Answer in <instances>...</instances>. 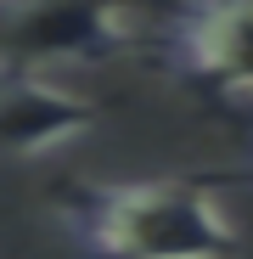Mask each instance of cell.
Here are the masks:
<instances>
[{
  "label": "cell",
  "instance_id": "6da1fadb",
  "mask_svg": "<svg viewBox=\"0 0 253 259\" xmlns=\"http://www.w3.org/2000/svg\"><path fill=\"white\" fill-rule=\"evenodd\" d=\"M57 214L90 259H242L231 214L197 181L68 186Z\"/></svg>",
  "mask_w": 253,
  "mask_h": 259
},
{
  "label": "cell",
  "instance_id": "7a4b0ae2",
  "mask_svg": "<svg viewBox=\"0 0 253 259\" xmlns=\"http://www.w3.org/2000/svg\"><path fill=\"white\" fill-rule=\"evenodd\" d=\"M135 0H0V73L107 62L135 39Z\"/></svg>",
  "mask_w": 253,
  "mask_h": 259
},
{
  "label": "cell",
  "instance_id": "3957f363",
  "mask_svg": "<svg viewBox=\"0 0 253 259\" xmlns=\"http://www.w3.org/2000/svg\"><path fill=\"white\" fill-rule=\"evenodd\" d=\"M163 57L186 84L253 96V0H186L169 17Z\"/></svg>",
  "mask_w": 253,
  "mask_h": 259
},
{
  "label": "cell",
  "instance_id": "277c9868",
  "mask_svg": "<svg viewBox=\"0 0 253 259\" xmlns=\"http://www.w3.org/2000/svg\"><path fill=\"white\" fill-rule=\"evenodd\" d=\"M96 130V102L45 73H0V158H39Z\"/></svg>",
  "mask_w": 253,
  "mask_h": 259
}]
</instances>
